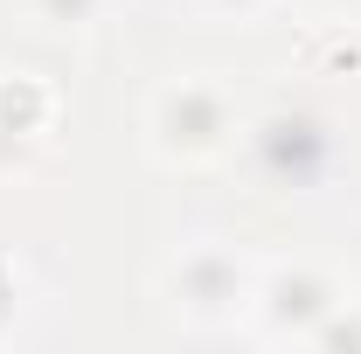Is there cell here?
Listing matches in <instances>:
<instances>
[{
	"label": "cell",
	"mask_w": 361,
	"mask_h": 354,
	"mask_svg": "<svg viewBox=\"0 0 361 354\" xmlns=\"http://www.w3.org/2000/svg\"><path fill=\"white\" fill-rule=\"evenodd\" d=\"M223 139H229V104L216 84L180 77V84H167L153 97V146L167 160H209Z\"/></svg>",
	"instance_id": "cell-1"
},
{
	"label": "cell",
	"mask_w": 361,
	"mask_h": 354,
	"mask_svg": "<svg viewBox=\"0 0 361 354\" xmlns=\"http://www.w3.org/2000/svg\"><path fill=\"white\" fill-rule=\"evenodd\" d=\"M97 7L104 0H35V14L49 28H84V21H97Z\"/></svg>",
	"instance_id": "cell-3"
},
{
	"label": "cell",
	"mask_w": 361,
	"mask_h": 354,
	"mask_svg": "<svg viewBox=\"0 0 361 354\" xmlns=\"http://www.w3.org/2000/svg\"><path fill=\"white\" fill-rule=\"evenodd\" d=\"M174 306L188 312V319H216V312H236L243 306V271H236V257H223V250H195L188 264L174 271Z\"/></svg>",
	"instance_id": "cell-2"
}]
</instances>
